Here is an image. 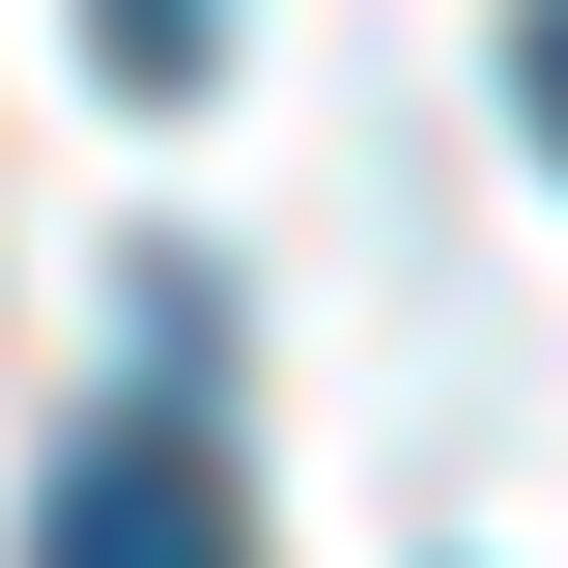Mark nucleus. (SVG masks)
<instances>
[{"label":"nucleus","mask_w":568,"mask_h":568,"mask_svg":"<svg viewBox=\"0 0 568 568\" xmlns=\"http://www.w3.org/2000/svg\"><path fill=\"white\" fill-rule=\"evenodd\" d=\"M29 568H256V484L200 455V398H142V426H85L29 484Z\"/></svg>","instance_id":"f257e3e1"},{"label":"nucleus","mask_w":568,"mask_h":568,"mask_svg":"<svg viewBox=\"0 0 568 568\" xmlns=\"http://www.w3.org/2000/svg\"><path fill=\"white\" fill-rule=\"evenodd\" d=\"M85 58H114V85H200V58H227V0H85Z\"/></svg>","instance_id":"f03ea898"},{"label":"nucleus","mask_w":568,"mask_h":568,"mask_svg":"<svg viewBox=\"0 0 568 568\" xmlns=\"http://www.w3.org/2000/svg\"><path fill=\"white\" fill-rule=\"evenodd\" d=\"M511 114H540V142H568V0H511Z\"/></svg>","instance_id":"7ed1b4c3"}]
</instances>
